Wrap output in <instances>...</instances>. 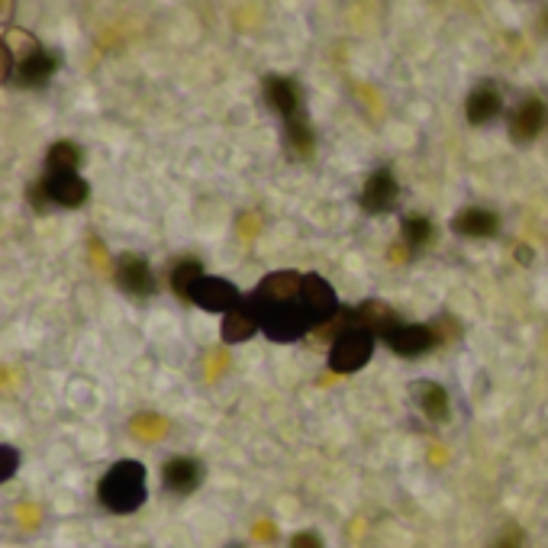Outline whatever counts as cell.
<instances>
[{
	"label": "cell",
	"mask_w": 548,
	"mask_h": 548,
	"mask_svg": "<svg viewBox=\"0 0 548 548\" xmlns=\"http://www.w3.org/2000/svg\"><path fill=\"white\" fill-rule=\"evenodd\" d=\"M291 548H323V539L316 532H297L291 539Z\"/></svg>",
	"instance_id": "25"
},
{
	"label": "cell",
	"mask_w": 548,
	"mask_h": 548,
	"mask_svg": "<svg viewBox=\"0 0 548 548\" xmlns=\"http://www.w3.org/2000/svg\"><path fill=\"white\" fill-rule=\"evenodd\" d=\"M191 304L226 316L229 310H236L242 304V297H239V291L229 281H223V278H207V274H204V278L194 284Z\"/></svg>",
	"instance_id": "5"
},
{
	"label": "cell",
	"mask_w": 548,
	"mask_h": 548,
	"mask_svg": "<svg viewBox=\"0 0 548 548\" xmlns=\"http://www.w3.org/2000/svg\"><path fill=\"white\" fill-rule=\"evenodd\" d=\"M494 548H523V545H519V536H503L494 542Z\"/></svg>",
	"instance_id": "28"
},
{
	"label": "cell",
	"mask_w": 548,
	"mask_h": 548,
	"mask_svg": "<svg viewBox=\"0 0 548 548\" xmlns=\"http://www.w3.org/2000/svg\"><path fill=\"white\" fill-rule=\"evenodd\" d=\"M400 233H403V242H407L413 252H420L432 242V236H436V226H432L426 216H407L400 226Z\"/></svg>",
	"instance_id": "23"
},
{
	"label": "cell",
	"mask_w": 548,
	"mask_h": 548,
	"mask_svg": "<svg viewBox=\"0 0 548 548\" xmlns=\"http://www.w3.org/2000/svg\"><path fill=\"white\" fill-rule=\"evenodd\" d=\"M355 323L362 329H368V333L381 336V339H387L400 326L397 313L387 304H381V300H365V304L355 310Z\"/></svg>",
	"instance_id": "17"
},
{
	"label": "cell",
	"mask_w": 548,
	"mask_h": 548,
	"mask_svg": "<svg viewBox=\"0 0 548 548\" xmlns=\"http://www.w3.org/2000/svg\"><path fill=\"white\" fill-rule=\"evenodd\" d=\"M0 55H4V81H13V75H17V65H13V52H10V46L0 49Z\"/></svg>",
	"instance_id": "27"
},
{
	"label": "cell",
	"mask_w": 548,
	"mask_h": 548,
	"mask_svg": "<svg viewBox=\"0 0 548 548\" xmlns=\"http://www.w3.org/2000/svg\"><path fill=\"white\" fill-rule=\"evenodd\" d=\"M420 407L423 413L429 416L432 423H442L445 416H449V394H445V387L442 384H432V381H423L420 387Z\"/></svg>",
	"instance_id": "22"
},
{
	"label": "cell",
	"mask_w": 548,
	"mask_h": 548,
	"mask_svg": "<svg viewBox=\"0 0 548 548\" xmlns=\"http://www.w3.org/2000/svg\"><path fill=\"white\" fill-rule=\"evenodd\" d=\"M255 329H262V320H258V310L252 300H242V304L236 310H229L223 316V339L226 342H245V339H252Z\"/></svg>",
	"instance_id": "16"
},
{
	"label": "cell",
	"mask_w": 548,
	"mask_h": 548,
	"mask_svg": "<svg viewBox=\"0 0 548 548\" xmlns=\"http://www.w3.org/2000/svg\"><path fill=\"white\" fill-rule=\"evenodd\" d=\"M374 352V333L362 326H352L349 333H342L329 352V365H333L336 374H352L358 368L368 365V358Z\"/></svg>",
	"instance_id": "4"
},
{
	"label": "cell",
	"mask_w": 548,
	"mask_h": 548,
	"mask_svg": "<svg viewBox=\"0 0 548 548\" xmlns=\"http://www.w3.org/2000/svg\"><path fill=\"white\" fill-rule=\"evenodd\" d=\"M262 91H265L268 107L274 113H281L284 120H291V117H297V113H300V88H297L294 78L268 75L265 84H262Z\"/></svg>",
	"instance_id": "11"
},
{
	"label": "cell",
	"mask_w": 548,
	"mask_h": 548,
	"mask_svg": "<svg viewBox=\"0 0 548 548\" xmlns=\"http://www.w3.org/2000/svg\"><path fill=\"white\" fill-rule=\"evenodd\" d=\"M30 204L42 213V210H46L49 204H52V197H49V187H46V178H42V181H33L30 184Z\"/></svg>",
	"instance_id": "24"
},
{
	"label": "cell",
	"mask_w": 548,
	"mask_h": 548,
	"mask_svg": "<svg viewBox=\"0 0 548 548\" xmlns=\"http://www.w3.org/2000/svg\"><path fill=\"white\" fill-rule=\"evenodd\" d=\"M545 126H548V104L542 97H526L510 117V136L513 142H532L542 136Z\"/></svg>",
	"instance_id": "7"
},
{
	"label": "cell",
	"mask_w": 548,
	"mask_h": 548,
	"mask_svg": "<svg viewBox=\"0 0 548 548\" xmlns=\"http://www.w3.org/2000/svg\"><path fill=\"white\" fill-rule=\"evenodd\" d=\"M46 187H49L52 204L68 207V210L81 207L84 200H88V194H91L88 181H84V178L78 175V171H62V175H46Z\"/></svg>",
	"instance_id": "12"
},
{
	"label": "cell",
	"mask_w": 548,
	"mask_h": 548,
	"mask_svg": "<svg viewBox=\"0 0 548 548\" xmlns=\"http://www.w3.org/2000/svg\"><path fill=\"white\" fill-rule=\"evenodd\" d=\"M500 110H503V97H500V91L490 81L478 84V88L468 94L465 113H468V123L471 126H484L490 120H497Z\"/></svg>",
	"instance_id": "15"
},
{
	"label": "cell",
	"mask_w": 548,
	"mask_h": 548,
	"mask_svg": "<svg viewBox=\"0 0 548 548\" xmlns=\"http://www.w3.org/2000/svg\"><path fill=\"white\" fill-rule=\"evenodd\" d=\"M542 23H545V30H548V10H545V20Z\"/></svg>",
	"instance_id": "30"
},
{
	"label": "cell",
	"mask_w": 548,
	"mask_h": 548,
	"mask_svg": "<svg viewBox=\"0 0 548 548\" xmlns=\"http://www.w3.org/2000/svg\"><path fill=\"white\" fill-rule=\"evenodd\" d=\"M13 17V0H4V20Z\"/></svg>",
	"instance_id": "29"
},
{
	"label": "cell",
	"mask_w": 548,
	"mask_h": 548,
	"mask_svg": "<svg viewBox=\"0 0 548 548\" xmlns=\"http://www.w3.org/2000/svg\"><path fill=\"white\" fill-rule=\"evenodd\" d=\"M300 310H304V316L310 320L313 329L326 326L333 316L342 313L339 307V297L333 291V284L323 281L320 274H304V287H300V297H297Z\"/></svg>",
	"instance_id": "3"
},
{
	"label": "cell",
	"mask_w": 548,
	"mask_h": 548,
	"mask_svg": "<svg viewBox=\"0 0 548 548\" xmlns=\"http://www.w3.org/2000/svg\"><path fill=\"white\" fill-rule=\"evenodd\" d=\"M200 278H204V271H200L197 258H181V262L171 265V291H175L181 300H191V291Z\"/></svg>",
	"instance_id": "21"
},
{
	"label": "cell",
	"mask_w": 548,
	"mask_h": 548,
	"mask_svg": "<svg viewBox=\"0 0 548 548\" xmlns=\"http://www.w3.org/2000/svg\"><path fill=\"white\" fill-rule=\"evenodd\" d=\"M287 126V146L297 158H310L313 155V146H316V136H313V126L307 123L304 113H297V117L284 120Z\"/></svg>",
	"instance_id": "20"
},
{
	"label": "cell",
	"mask_w": 548,
	"mask_h": 548,
	"mask_svg": "<svg viewBox=\"0 0 548 548\" xmlns=\"http://www.w3.org/2000/svg\"><path fill=\"white\" fill-rule=\"evenodd\" d=\"M252 304L258 310V320H262L265 336L274 342H294L313 329L297 300H291V304H258V300H252Z\"/></svg>",
	"instance_id": "2"
},
{
	"label": "cell",
	"mask_w": 548,
	"mask_h": 548,
	"mask_svg": "<svg viewBox=\"0 0 548 548\" xmlns=\"http://www.w3.org/2000/svg\"><path fill=\"white\" fill-rule=\"evenodd\" d=\"M300 287H304V274L274 271L258 284V294L252 300H258V304H291V300L300 297Z\"/></svg>",
	"instance_id": "9"
},
{
	"label": "cell",
	"mask_w": 548,
	"mask_h": 548,
	"mask_svg": "<svg viewBox=\"0 0 548 548\" xmlns=\"http://www.w3.org/2000/svg\"><path fill=\"white\" fill-rule=\"evenodd\" d=\"M117 284L133 297H152L155 294V278H152L149 262L142 255H133V252H123L117 258Z\"/></svg>",
	"instance_id": "8"
},
{
	"label": "cell",
	"mask_w": 548,
	"mask_h": 548,
	"mask_svg": "<svg viewBox=\"0 0 548 548\" xmlns=\"http://www.w3.org/2000/svg\"><path fill=\"white\" fill-rule=\"evenodd\" d=\"M397 197H400V187H397L394 175L387 168L374 171L362 187V207L368 213H387L397 204Z\"/></svg>",
	"instance_id": "10"
},
{
	"label": "cell",
	"mask_w": 548,
	"mask_h": 548,
	"mask_svg": "<svg viewBox=\"0 0 548 548\" xmlns=\"http://www.w3.org/2000/svg\"><path fill=\"white\" fill-rule=\"evenodd\" d=\"M84 162V152L75 146V142H52V149L46 155V168H49V175H62V171H78Z\"/></svg>",
	"instance_id": "19"
},
{
	"label": "cell",
	"mask_w": 548,
	"mask_h": 548,
	"mask_svg": "<svg viewBox=\"0 0 548 548\" xmlns=\"http://www.w3.org/2000/svg\"><path fill=\"white\" fill-rule=\"evenodd\" d=\"M391 345V352L403 355V358H420L429 349L439 345V333L432 326H420V323H400L391 336L384 339Z\"/></svg>",
	"instance_id": "6"
},
{
	"label": "cell",
	"mask_w": 548,
	"mask_h": 548,
	"mask_svg": "<svg viewBox=\"0 0 548 548\" xmlns=\"http://www.w3.org/2000/svg\"><path fill=\"white\" fill-rule=\"evenodd\" d=\"M162 481L171 494H191V490L200 484V465L194 458H168L165 468H162Z\"/></svg>",
	"instance_id": "18"
},
{
	"label": "cell",
	"mask_w": 548,
	"mask_h": 548,
	"mask_svg": "<svg viewBox=\"0 0 548 548\" xmlns=\"http://www.w3.org/2000/svg\"><path fill=\"white\" fill-rule=\"evenodd\" d=\"M55 71H59V59H55V55L46 52V49H33L17 65V75H13V81H17L20 88H42V84H46Z\"/></svg>",
	"instance_id": "13"
},
{
	"label": "cell",
	"mask_w": 548,
	"mask_h": 548,
	"mask_svg": "<svg viewBox=\"0 0 548 548\" xmlns=\"http://www.w3.org/2000/svg\"><path fill=\"white\" fill-rule=\"evenodd\" d=\"M452 229L465 239H490L500 233V216L484 207H468L452 220Z\"/></svg>",
	"instance_id": "14"
},
{
	"label": "cell",
	"mask_w": 548,
	"mask_h": 548,
	"mask_svg": "<svg viewBox=\"0 0 548 548\" xmlns=\"http://www.w3.org/2000/svg\"><path fill=\"white\" fill-rule=\"evenodd\" d=\"M17 452L10 449V445H4V481H10L13 478V471H17Z\"/></svg>",
	"instance_id": "26"
},
{
	"label": "cell",
	"mask_w": 548,
	"mask_h": 548,
	"mask_svg": "<svg viewBox=\"0 0 548 548\" xmlns=\"http://www.w3.org/2000/svg\"><path fill=\"white\" fill-rule=\"evenodd\" d=\"M97 497L110 513H133L146 500V468L139 461H117L97 484Z\"/></svg>",
	"instance_id": "1"
}]
</instances>
